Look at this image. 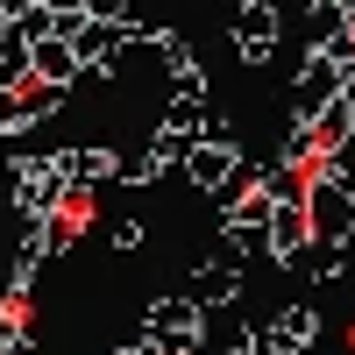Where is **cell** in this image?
<instances>
[{
    "label": "cell",
    "instance_id": "277c9868",
    "mask_svg": "<svg viewBox=\"0 0 355 355\" xmlns=\"http://www.w3.org/2000/svg\"><path fill=\"white\" fill-rule=\"evenodd\" d=\"M185 291H192L199 306H242V256H234L227 234L214 242L206 263H192V284H185Z\"/></svg>",
    "mask_w": 355,
    "mask_h": 355
},
{
    "label": "cell",
    "instance_id": "5b68a950",
    "mask_svg": "<svg viewBox=\"0 0 355 355\" xmlns=\"http://www.w3.org/2000/svg\"><path fill=\"white\" fill-rule=\"evenodd\" d=\"M320 341V306H284L256 327V355H306Z\"/></svg>",
    "mask_w": 355,
    "mask_h": 355
},
{
    "label": "cell",
    "instance_id": "d6986e66",
    "mask_svg": "<svg viewBox=\"0 0 355 355\" xmlns=\"http://www.w3.org/2000/svg\"><path fill=\"white\" fill-rule=\"evenodd\" d=\"M28 128V107H21V85H0V135H21Z\"/></svg>",
    "mask_w": 355,
    "mask_h": 355
},
{
    "label": "cell",
    "instance_id": "d4e9b609",
    "mask_svg": "<svg viewBox=\"0 0 355 355\" xmlns=\"http://www.w3.org/2000/svg\"><path fill=\"white\" fill-rule=\"evenodd\" d=\"M0 21H15V0H0Z\"/></svg>",
    "mask_w": 355,
    "mask_h": 355
},
{
    "label": "cell",
    "instance_id": "52a82bcc",
    "mask_svg": "<svg viewBox=\"0 0 355 355\" xmlns=\"http://www.w3.org/2000/svg\"><path fill=\"white\" fill-rule=\"evenodd\" d=\"M270 50H277V8L270 0H242L234 8V57L242 64H270Z\"/></svg>",
    "mask_w": 355,
    "mask_h": 355
},
{
    "label": "cell",
    "instance_id": "603a6c76",
    "mask_svg": "<svg viewBox=\"0 0 355 355\" xmlns=\"http://www.w3.org/2000/svg\"><path fill=\"white\" fill-rule=\"evenodd\" d=\"M0 355H36V327H21V334H8V341H0Z\"/></svg>",
    "mask_w": 355,
    "mask_h": 355
},
{
    "label": "cell",
    "instance_id": "cb8c5ba5",
    "mask_svg": "<svg viewBox=\"0 0 355 355\" xmlns=\"http://www.w3.org/2000/svg\"><path fill=\"white\" fill-rule=\"evenodd\" d=\"M341 100H348V114H355V71H348V78H341Z\"/></svg>",
    "mask_w": 355,
    "mask_h": 355
},
{
    "label": "cell",
    "instance_id": "8992f818",
    "mask_svg": "<svg viewBox=\"0 0 355 355\" xmlns=\"http://www.w3.org/2000/svg\"><path fill=\"white\" fill-rule=\"evenodd\" d=\"M199 355H256V320L234 306H199Z\"/></svg>",
    "mask_w": 355,
    "mask_h": 355
},
{
    "label": "cell",
    "instance_id": "6da1fadb",
    "mask_svg": "<svg viewBox=\"0 0 355 355\" xmlns=\"http://www.w3.org/2000/svg\"><path fill=\"white\" fill-rule=\"evenodd\" d=\"M306 220H313L320 242H355V178L348 171L306 178Z\"/></svg>",
    "mask_w": 355,
    "mask_h": 355
},
{
    "label": "cell",
    "instance_id": "7c38bea8",
    "mask_svg": "<svg viewBox=\"0 0 355 355\" xmlns=\"http://www.w3.org/2000/svg\"><path fill=\"white\" fill-rule=\"evenodd\" d=\"M341 256H348V242H320V234H313V242H306L299 256H291V263H284V270H299V277H320V284H334V277L348 270V263H341Z\"/></svg>",
    "mask_w": 355,
    "mask_h": 355
},
{
    "label": "cell",
    "instance_id": "44dd1931",
    "mask_svg": "<svg viewBox=\"0 0 355 355\" xmlns=\"http://www.w3.org/2000/svg\"><path fill=\"white\" fill-rule=\"evenodd\" d=\"M142 234H150V227H142L135 214H121V220H114V249H142Z\"/></svg>",
    "mask_w": 355,
    "mask_h": 355
},
{
    "label": "cell",
    "instance_id": "e0dca14e",
    "mask_svg": "<svg viewBox=\"0 0 355 355\" xmlns=\"http://www.w3.org/2000/svg\"><path fill=\"white\" fill-rule=\"evenodd\" d=\"M8 28H15V36H28V43H43V36H57V8H50V0H21Z\"/></svg>",
    "mask_w": 355,
    "mask_h": 355
},
{
    "label": "cell",
    "instance_id": "7402d4cb",
    "mask_svg": "<svg viewBox=\"0 0 355 355\" xmlns=\"http://www.w3.org/2000/svg\"><path fill=\"white\" fill-rule=\"evenodd\" d=\"M85 15L93 21H128V0H85Z\"/></svg>",
    "mask_w": 355,
    "mask_h": 355
},
{
    "label": "cell",
    "instance_id": "4fadbf2b",
    "mask_svg": "<svg viewBox=\"0 0 355 355\" xmlns=\"http://www.w3.org/2000/svg\"><path fill=\"white\" fill-rule=\"evenodd\" d=\"M313 242V220H306V206H277V220H270V249H277V263H291Z\"/></svg>",
    "mask_w": 355,
    "mask_h": 355
},
{
    "label": "cell",
    "instance_id": "ac0fdd59",
    "mask_svg": "<svg viewBox=\"0 0 355 355\" xmlns=\"http://www.w3.org/2000/svg\"><path fill=\"white\" fill-rule=\"evenodd\" d=\"M313 128H320V142H327V150H348V142H355V114H348V100H334Z\"/></svg>",
    "mask_w": 355,
    "mask_h": 355
},
{
    "label": "cell",
    "instance_id": "2e32d148",
    "mask_svg": "<svg viewBox=\"0 0 355 355\" xmlns=\"http://www.w3.org/2000/svg\"><path fill=\"white\" fill-rule=\"evenodd\" d=\"M341 28H348V8H341V0H313V8H306V43H313V50L334 43Z\"/></svg>",
    "mask_w": 355,
    "mask_h": 355
},
{
    "label": "cell",
    "instance_id": "3957f363",
    "mask_svg": "<svg viewBox=\"0 0 355 355\" xmlns=\"http://www.w3.org/2000/svg\"><path fill=\"white\" fill-rule=\"evenodd\" d=\"M341 64L327 50H306V64H299V78H291V121H320L334 100H341Z\"/></svg>",
    "mask_w": 355,
    "mask_h": 355
},
{
    "label": "cell",
    "instance_id": "30bf717a",
    "mask_svg": "<svg viewBox=\"0 0 355 355\" xmlns=\"http://www.w3.org/2000/svg\"><path fill=\"white\" fill-rule=\"evenodd\" d=\"M171 164L157 157V142H121L114 150V185H157Z\"/></svg>",
    "mask_w": 355,
    "mask_h": 355
},
{
    "label": "cell",
    "instance_id": "ba28073f",
    "mask_svg": "<svg viewBox=\"0 0 355 355\" xmlns=\"http://www.w3.org/2000/svg\"><path fill=\"white\" fill-rule=\"evenodd\" d=\"M142 327H150L157 341H171V334H199V299H192V291H178V299H150Z\"/></svg>",
    "mask_w": 355,
    "mask_h": 355
},
{
    "label": "cell",
    "instance_id": "8fae6325",
    "mask_svg": "<svg viewBox=\"0 0 355 355\" xmlns=\"http://www.w3.org/2000/svg\"><path fill=\"white\" fill-rule=\"evenodd\" d=\"M36 78H50V85H64V93H71V85L85 78V64H78V50H71L64 36H43V43H36Z\"/></svg>",
    "mask_w": 355,
    "mask_h": 355
},
{
    "label": "cell",
    "instance_id": "ffe728a7",
    "mask_svg": "<svg viewBox=\"0 0 355 355\" xmlns=\"http://www.w3.org/2000/svg\"><path fill=\"white\" fill-rule=\"evenodd\" d=\"M171 93H192V100H206V71H199V57L185 71H171Z\"/></svg>",
    "mask_w": 355,
    "mask_h": 355
},
{
    "label": "cell",
    "instance_id": "4316f807",
    "mask_svg": "<svg viewBox=\"0 0 355 355\" xmlns=\"http://www.w3.org/2000/svg\"><path fill=\"white\" fill-rule=\"evenodd\" d=\"M234 8H242V0H234Z\"/></svg>",
    "mask_w": 355,
    "mask_h": 355
},
{
    "label": "cell",
    "instance_id": "9c48e42d",
    "mask_svg": "<svg viewBox=\"0 0 355 355\" xmlns=\"http://www.w3.org/2000/svg\"><path fill=\"white\" fill-rule=\"evenodd\" d=\"M64 171H71V192H78L71 206H85V192L114 178V150H100V142H78V150H64Z\"/></svg>",
    "mask_w": 355,
    "mask_h": 355
},
{
    "label": "cell",
    "instance_id": "484cf974",
    "mask_svg": "<svg viewBox=\"0 0 355 355\" xmlns=\"http://www.w3.org/2000/svg\"><path fill=\"white\" fill-rule=\"evenodd\" d=\"M341 8H355V0H341Z\"/></svg>",
    "mask_w": 355,
    "mask_h": 355
},
{
    "label": "cell",
    "instance_id": "5bb4252c",
    "mask_svg": "<svg viewBox=\"0 0 355 355\" xmlns=\"http://www.w3.org/2000/svg\"><path fill=\"white\" fill-rule=\"evenodd\" d=\"M206 121H214V114H206V100H192V93H171V107H164V121H157V128H171V135L199 142V135H206Z\"/></svg>",
    "mask_w": 355,
    "mask_h": 355
},
{
    "label": "cell",
    "instance_id": "9a60e30c",
    "mask_svg": "<svg viewBox=\"0 0 355 355\" xmlns=\"http://www.w3.org/2000/svg\"><path fill=\"white\" fill-rule=\"evenodd\" d=\"M21 78H36V43L28 36H0V85H21Z\"/></svg>",
    "mask_w": 355,
    "mask_h": 355
},
{
    "label": "cell",
    "instance_id": "7a4b0ae2",
    "mask_svg": "<svg viewBox=\"0 0 355 355\" xmlns=\"http://www.w3.org/2000/svg\"><path fill=\"white\" fill-rule=\"evenodd\" d=\"M242 142H234V128L227 121H206V135H199V150L185 157V178H192V185L199 192H227L234 185V178H242Z\"/></svg>",
    "mask_w": 355,
    "mask_h": 355
}]
</instances>
